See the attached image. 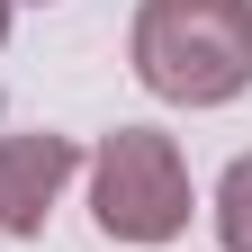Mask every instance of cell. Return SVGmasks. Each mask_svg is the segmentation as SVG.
<instances>
[{
	"label": "cell",
	"instance_id": "1",
	"mask_svg": "<svg viewBox=\"0 0 252 252\" xmlns=\"http://www.w3.org/2000/svg\"><path fill=\"white\" fill-rule=\"evenodd\" d=\"M126 54L153 99L225 108L252 90V0H144Z\"/></svg>",
	"mask_w": 252,
	"mask_h": 252
},
{
	"label": "cell",
	"instance_id": "2",
	"mask_svg": "<svg viewBox=\"0 0 252 252\" xmlns=\"http://www.w3.org/2000/svg\"><path fill=\"white\" fill-rule=\"evenodd\" d=\"M90 216L108 243H171L189 225V162L153 126H117L90 153Z\"/></svg>",
	"mask_w": 252,
	"mask_h": 252
},
{
	"label": "cell",
	"instance_id": "3",
	"mask_svg": "<svg viewBox=\"0 0 252 252\" xmlns=\"http://www.w3.org/2000/svg\"><path fill=\"white\" fill-rule=\"evenodd\" d=\"M72 171H81V144L54 135V126L0 135V234H45V216H54Z\"/></svg>",
	"mask_w": 252,
	"mask_h": 252
},
{
	"label": "cell",
	"instance_id": "4",
	"mask_svg": "<svg viewBox=\"0 0 252 252\" xmlns=\"http://www.w3.org/2000/svg\"><path fill=\"white\" fill-rule=\"evenodd\" d=\"M216 243H225V252H252V153H234L225 180H216Z\"/></svg>",
	"mask_w": 252,
	"mask_h": 252
},
{
	"label": "cell",
	"instance_id": "5",
	"mask_svg": "<svg viewBox=\"0 0 252 252\" xmlns=\"http://www.w3.org/2000/svg\"><path fill=\"white\" fill-rule=\"evenodd\" d=\"M0 45H9V0H0Z\"/></svg>",
	"mask_w": 252,
	"mask_h": 252
}]
</instances>
